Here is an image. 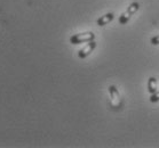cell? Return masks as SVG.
I'll return each instance as SVG.
<instances>
[{"mask_svg": "<svg viewBox=\"0 0 159 148\" xmlns=\"http://www.w3.org/2000/svg\"><path fill=\"white\" fill-rule=\"evenodd\" d=\"M109 92H110V106H111V108L120 109L123 106V100H121V97H120L117 88L115 86H110Z\"/></svg>", "mask_w": 159, "mask_h": 148, "instance_id": "6da1fadb", "label": "cell"}, {"mask_svg": "<svg viewBox=\"0 0 159 148\" xmlns=\"http://www.w3.org/2000/svg\"><path fill=\"white\" fill-rule=\"evenodd\" d=\"M94 38H95V34L93 32H85L71 36L70 41L73 44H83V42H89L92 40H94Z\"/></svg>", "mask_w": 159, "mask_h": 148, "instance_id": "7a4b0ae2", "label": "cell"}, {"mask_svg": "<svg viewBox=\"0 0 159 148\" xmlns=\"http://www.w3.org/2000/svg\"><path fill=\"white\" fill-rule=\"evenodd\" d=\"M139 8H140V5H139L138 2H134V4L130 5L129 7H128V9L120 16V18H119L120 24H126V23L128 22V19L130 18V16L134 15V13H136V11H139Z\"/></svg>", "mask_w": 159, "mask_h": 148, "instance_id": "3957f363", "label": "cell"}, {"mask_svg": "<svg viewBox=\"0 0 159 148\" xmlns=\"http://www.w3.org/2000/svg\"><path fill=\"white\" fill-rule=\"evenodd\" d=\"M95 47H96V44H95L94 40H92V41H89V44H87L86 47L83 48V49H81V50L79 51V57H80V58H85V57H87V56H88V55H89L90 53H92V51L94 50Z\"/></svg>", "mask_w": 159, "mask_h": 148, "instance_id": "277c9868", "label": "cell"}, {"mask_svg": "<svg viewBox=\"0 0 159 148\" xmlns=\"http://www.w3.org/2000/svg\"><path fill=\"white\" fill-rule=\"evenodd\" d=\"M113 14L112 13H109V14H107V15H104V16H102L101 18H98V24L100 26H103V25H105V24H108V23H110L113 19Z\"/></svg>", "mask_w": 159, "mask_h": 148, "instance_id": "5b68a950", "label": "cell"}, {"mask_svg": "<svg viewBox=\"0 0 159 148\" xmlns=\"http://www.w3.org/2000/svg\"><path fill=\"white\" fill-rule=\"evenodd\" d=\"M148 90L150 94H155L157 91V80L155 78H150L148 82Z\"/></svg>", "mask_w": 159, "mask_h": 148, "instance_id": "8992f818", "label": "cell"}, {"mask_svg": "<svg viewBox=\"0 0 159 148\" xmlns=\"http://www.w3.org/2000/svg\"><path fill=\"white\" fill-rule=\"evenodd\" d=\"M150 100H151L152 103H156V101L159 100V90L156 91L155 94L151 95V97H150Z\"/></svg>", "mask_w": 159, "mask_h": 148, "instance_id": "52a82bcc", "label": "cell"}, {"mask_svg": "<svg viewBox=\"0 0 159 148\" xmlns=\"http://www.w3.org/2000/svg\"><path fill=\"white\" fill-rule=\"evenodd\" d=\"M151 44H159V36H155V38H152V39H151Z\"/></svg>", "mask_w": 159, "mask_h": 148, "instance_id": "ba28073f", "label": "cell"}]
</instances>
